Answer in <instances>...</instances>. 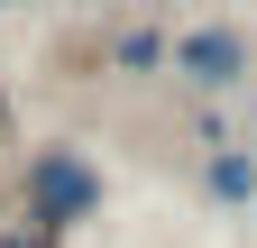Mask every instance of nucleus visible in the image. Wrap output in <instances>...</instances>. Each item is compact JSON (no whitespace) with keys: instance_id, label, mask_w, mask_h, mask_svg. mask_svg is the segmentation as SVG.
I'll return each instance as SVG.
<instances>
[{"instance_id":"1","label":"nucleus","mask_w":257,"mask_h":248,"mask_svg":"<svg viewBox=\"0 0 257 248\" xmlns=\"http://www.w3.org/2000/svg\"><path fill=\"white\" fill-rule=\"evenodd\" d=\"M19 193H28V221L64 239V230H83L92 211H101V166H92L83 147H37L28 175H19Z\"/></svg>"},{"instance_id":"2","label":"nucleus","mask_w":257,"mask_h":248,"mask_svg":"<svg viewBox=\"0 0 257 248\" xmlns=\"http://www.w3.org/2000/svg\"><path fill=\"white\" fill-rule=\"evenodd\" d=\"M248 28H230V19H193V28H175L166 37V74L193 92V101H230V92L248 83Z\"/></svg>"},{"instance_id":"3","label":"nucleus","mask_w":257,"mask_h":248,"mask_svg":"<svg viewBox=\"0 0 257 248\" xmlns=\"http://www.w3.org/2000/svg\"><path fill=\"white\" fill-rule=\"evenodd\" d=\"M202 193H211L220 211H248V202H257V147H248V138L202 147Z\"/></svg>"},{"instance_id":"4","label":"nucleus","mask_w":257,"mask_h":248,"mask_svg":"<svg viewBox=\"0 0 257 248\" xmlns=\"http://www.w3.org/2000/svg\"><path fill=\"white\" fill-rule=\"evenodd\" d=\"M101 55H110V74H166V28H119Z\"/></svg>"},{"instance_id":"5","label":"nucleus","mask_w":257,"mask_h":248,"mask_svg":"<svg viewBox=\"0 0 257 248\" xmlns=\"http://www.w3.org/2000/svg\"><path fill=\"white\" fill-rule=\"evenodd\" d=\"M0 248H55V230H0Z\"/></svg>"},{"instance_id":"6","label":"nucleus","mask_w":257,"mask_h":248,"mask_svg":"<svg viewBox=\"0 0 257 248\" xmlns=\"http://www.w3.org/2000/svg\"><path fill=\"white\" fill-rule=\"evenodd\" d=\"M0 119H10V101H0Z\"/></svg>"}]
</instances>
